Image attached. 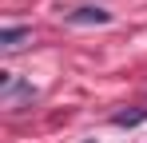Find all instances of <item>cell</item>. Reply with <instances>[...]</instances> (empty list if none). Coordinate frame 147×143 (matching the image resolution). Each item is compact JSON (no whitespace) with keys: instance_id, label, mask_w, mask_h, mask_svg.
<instances>
[{"instance_id":"6da1fadb","label":"cell","mask_w":147,"mask_h":143,"mask_svg":"<svg viewBox=\"0 0 147 143\" xmlns=\"http://www.w3.org/2000/svg\"><path fill=\"white\" fill-rule=\"evenodd\" d=\"M64 20L68 24H111V12L99 8V4H80L72 12H64Z\"/></svg>"},{"instance_id":"7a4b0ae2","label":"cell","mask_w":147,"mask_h":143,"mask_svg":"<svg viewBox=\"0 0 147 143\" xmlns=\"http://www.w3.org/2000/svg\"><path fill=\"white\" fill-rule=\"evenodd\" d=\"M111 123H115V127H139V123H147V107H127V111H115V115H111Z\"/></svg>"},{"instance_id":"3957f363","label":"cell","mask_w":147,"mask_h":143,"mask_svg":"<svg viewBox=\"0 0 147 143\" xmlns=\"http://www.w3.org/2000/svg\"><path fill=\"white\" fill-rule=\"evenodd\" d=\"M24 40H32V28H4V32H0V48H8V52L20 48Z\"/></svg>"},{"instance_id":"277c9868","label":"cell","mask_w":147,"mask_h":143,"mask_svg":"<svg viewBox=\"0 0 147 143\" xmlns=\"http://www.w3.org/2000/svg\"><path fill=\"white\" fill-rule=\"evenodd\" d=\"M84 143H96V139H84Z\"/></svg>"}]
</instances>
